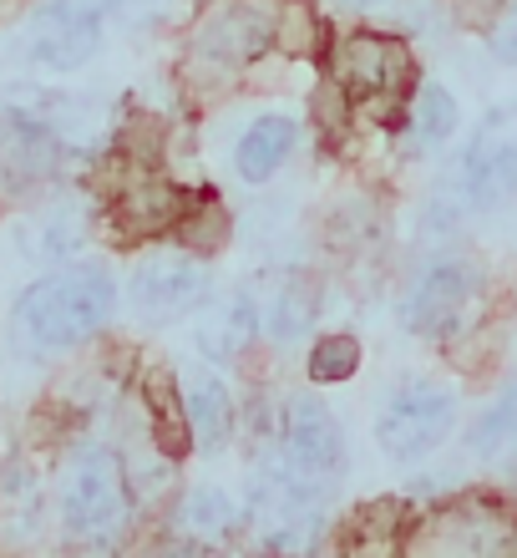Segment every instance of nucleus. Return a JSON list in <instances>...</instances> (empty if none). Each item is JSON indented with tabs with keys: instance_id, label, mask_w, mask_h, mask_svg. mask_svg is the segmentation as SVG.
I'll list each match as a JSON object with an SVG mask.
<instances>
[{
	"instance_id": "nucleus-1",
	"label": "nucleus",
	"mask_w": 517,
	"mask_h": 558,
	"mask_svg": "<svg viewBox=\"0 0 517 558\" xmlns=\"http://www.w3.org/2000/svg\"><path fill=\"white\" fill-rule=\"evenodd\" d=\"M112 310H118V284L102 269H61L36 279L15 300V336L30 351H66L97 336Z\"/></svg>"
},
{
	"instance_id": "nucleus-2",
	"label": "nucleus",
	"mask_w": 517,
	"mask_h": 558,
	"mask_svg": "<svg viewBox=\"0 0 517 558\" xmlns=\"http://www.w3.org/2000/svg\"><path fill=\"white\" fill-rule=\"evenodd\" d=\"M341 468H345V437H341V422L330 416V407L315 397L290 401L274 457H269V472H280L284 483H295L299 493H310L320 502L335 487Z\"/></svg>"
},
{
	"instance_id": "nucleus-3",
	"label": "nucleus",
	"mask_w": 517,
	"mask_h": 558,
	"mask_svg": "<svg viewBox=\"0 0 517 558\" xmlns=\"http://www.w3.org/2000/svg\"><path fill=\"white\" fill-rule=\"evenodd\" d=\"M127 513H133V498H127V468L118 462V452L82 447L61 487L66 533L82 544H112L127 529Z\"/></svg>"
},
{
	"instance_id": "nucleus-4",
	"label": "nucleus",
	"mask_w": 517,
	"mask_h": 558,
	"mask_svg": "<svg viewBox=\"0 0 517 558\" xmlns=\"http://www.w3.org/2000/svg\"><path fill=\"white\" fill-rule=\"evenodd\" d=\"M335 76H341L345 97L355 107H370L376 118L401 112L406 92L416 82V61L401 36H381V31H355L335 57Z\"/></svg>"
},
{
	"instance_id": "nucleus-5",
	"label": "nucleus",
	"mask_w": 517,
	"mask_h": 558,
	"mask_svg": "<svg viewBox=\"0 0 517 558\" xmlns=\"http://www.w3.org/2000/svg\"><path fill=\"white\" fill-rule=\"evenodd\" d=\"M457 422V401L452 391L436 381H406L391 391V401L381 407V422H376V437L396 462H416L427 457L431 447H442L446 432Z\"/></svg>"
},
{
	"instance_id": "nucleus-6",
	"label": "nucleus",
	"mask_w": 517,
	"mask_h": 558,
	"mask_svg": "<svg viewBox=\"0 0 517 558\" xmlns=\"http://www.w3.org/2000/svg\"><path fill=\"white\" fill-rule=\"evenodd\" d=\"M118 0H46L26 36V57L41 72H76L97 57L102 21Z\"/></svg>"
},
{
	"instance_id": "nucleus-7",
	"label": "nucleus",
	"mask_w": 517,
	"mask_h": 558,
	"mask_svg": "<svg viewBox=\"0 0 517 558\" xmlns=\"http://www.w3.org/2000/svg\"><path fill=\"white\" fill-rule=\"evenodd\" d=\"M461 193L472 208H497L517 193V107H492L461 153Z\"/></svg>"
},
{
	"instance_id": "nucleus-8",
	"label": "nucleus",
	"mask_w": 517,
	"mask_h": 558,
	"mask_svg": "<svg viewBox=\"0 0 517 558\" xmlns=\"http://www.w3.org/2000/svg\"><path fill=\"white\" fill-rule=\"evenodd\" d=\"M477 290H482V275H477L472 265L442 259V265H431L427 275L416 279V290L406 294V305H401V320L411 325L416 336H452V330L467 320Z\"/></svg>"
},
{
	"instance_id": "nucleus-9",
	"label": "nucleus",
	"mask_w": 517,
	"mask_h": 558,
	"mask_svg": "<svg viewBox=\"0 0 517 558\" xmlns=\"http://www.w3.org/2000/svg\"><path fill=\"white\" fill-rule=\"evenodd\" d=\"M66 137L36 112V107H5L0 112V178L15 189L46 183L61 168Z\"/></svg>"
},
{
	"instance_id": "nucleus-10",
	"label": "nucleus",
	"mask_w": 517,
	"mask_h": 558,
	"mask_svg": "<svg viewBox=\"0 0 517 558\" xmlns=\"http://www.w3.org/2000/svg\"><path fill=\"white\" fill-rule=\"evenodd\" d=\"M208 300V269L188 254H152L133 275V305L148 320H177Z\"/></svg>"
},
{
	"instance_id": "nucleus-11",
	"label": "nucleus",
	"mask_w": 517,
	"mask_h": 558,
	"mask_svg": "<svg viewBox=\"0 0 517 558\" xmlns=\"http://www.w3.org/2000/svg\"><path fill=\"white\" fill-rule=\"evenodd\" d=\"M183 416H188V437L204 452H223L234 437V397L213 371H193L183 381Z\"/></svg>"
},
{
	"instance_id": "nucleus-12",
	"label": "nucleus",
	"mask_w": 517,
	"mask_h": 558,
	"mask_svg": "<svg viewBox=\"0 0 517 558\" xmlns=\"http://www.w3.org/2000/svg\"><path fill=\"white\" fill-rule=\"evenodd\" d=\"M269 36H274V21H269L254 0H234V5H223L213 21L204 26V46L208 51H219L223 61H254L259 51L269 46Z\"/></svg>"
},
{
	"instance_id": "nucleus-13",
	"label": "nucleus",
	"mask_w": 517,
	"mask_h": 558,
	"mask_svg": "<svg viewBox=\"0 0 517 558\" xmlns=\"http://www.w3.org/2000/svg\"><path fill=\"white\" fill-rule=\"evenodd\" d=\"M183 219H188V198L173 183H137L118 204V223L127 234H163V229H177Z\"/></svg>"
},
{
	"instance_id": "nucleus-14",
	"label": "nucleus",
	"mask_w": 517,
	"mask_h": 558,
	"mask_svg": "<svg viewBox=\"0 0 517 558\" xmlns=\"http://www.w3.org/2000/svg\"><path fill=\"white\" fill-rule=\"evenodd\" d=\"M295 153V118H280V112H269L249 128V133L238 137V173L249 178V183H264L284 168V158Z\"/></svg>"
},
{
	"instance_id": "nucleus-15",
	"label": "nucleus",
	"mask_w": 517,
	"mask_h": 558,
	"mask_svg": "<svg viewBox=\"0 0 517 558\" xmlns=\"http://www.w3.org/2000/svg\"><path fill=\"white\" fill-rule=\"evenodd\" d=\"M249 340H254V305L244 300V294L219 300V305L204 315V325H198V345H204L213 361H234V355H244Z\"/></svg>"
},
{
	"instance_id": "nucleus-16",
	"label": "nucleus",
	"mask_w": 517,
	"mask_h": 558,
	"mask_svg": "<svg viewBox=\"0 0 517 558\" xmlns=\"http://www.w3.org/2000/svg\"><path fill=\"white\" fill-rule=\"evenodd\" d=\"M183 529L198 533L204 544H219L229 533L238 529V502L223 493V487H193L188 498H183Z\"/></svg>"
},
{
	"instance_id": "nucleus-17",
	"label": "nucleus",
	"mask_w": 517,
	"mask_h": 558,
	"mask_svg": "<svg viewBox=\"0 0 517 558\" xmlns=\"http://www.w3.org/2000/svg\"><path fill=\"white\" fill-rule=\"evenodd\" d=\"M406 122H411V143L416 147L446 143L452 128H457V102H452V92L446 87H421L416 92V102L406 107Z\"/></svg>"
},
{
	"instance_id": "nucleus-18",
	"label": "nucleus",
	"mask_w": 517,
	"mask_h": 558,
	"mask_svg": "<svg viewBox=\"0 0 517 558\" xmlns=\"http://www.w3.org/2000/svg\"><path fill=\"white\" fill-rule=\"evenodd\" d=\"M82 239H87V208L57 204V208H46L41 214L36 239H26V250L41 254V259H61V254H72Z\"/></svg>"
},
{
	"instance_id": "nucleus-19",
	"label": "nucleus",
	"mask_w": 517,
	"mask_h": 558,
	"mask_svg": "<svg viewBox=\"0 0 517 558\" xmlns=\"http://www.w3.org/2000/svg\"><path fill=\"white\" fill-rule=\"evenodd\" d=\"M507 441H517V381L507 386L497 401H492L488 412L477 416V426H472V437H467V447H472L477 457H492V452H503Z\"/></svg>"
},
{
	"instance_id": "nucleus-20",
	"label": "nucleus",
	"mask_w": 517,
	"mask_h": 558,
	"mask_svg": "<svg viewBox=\"0 0 517 558\" xmlns=\"http://www.w3.org/2000/svg\"><path fill=\"white\" fill-rule=\"evenodd\" d=\"M355 366H360V340H355V336H325V340H315V351H310V381L315 386L350 381Z\"/></svg>"
},
{
	"instance_id": "nucleus-21",
	"label": "nucleus",
	"mask_w": 517,
	"mask_h": 558,
	"mask_svg": "<svg viewBox=\"0 0 517 558\" xmlns=\"http://www.w3.org/2000/svg\"><path fill=\"white\" fill-rule=\"evenodd\" d=\"M492 57H497V61H517V5L503 15V26L492 31Z\"/></svg>"
}]
</instances>
